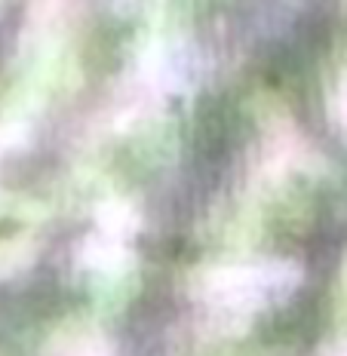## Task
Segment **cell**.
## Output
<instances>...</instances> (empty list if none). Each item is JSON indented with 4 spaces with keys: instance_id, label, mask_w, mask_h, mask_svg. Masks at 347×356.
I'll use <instances>...</instances> for the list:
<instances>
[{
    "instance_id": "obj_1",
    "label": "cell",
    "mask_w": 347,
    "mask_h": 356,
    "mask_svg": "<svg viewBox=\"0 0 347 356\" xmlns=\"http://www.w3.org/2000/svg\"><path fill=\"white\" fill-rule=\"evenodd\" d=\"M129 252H127V240H117L102 231H95L92 236H86L83 246H80V261L83 267H90L95 273H117L123 270Z\"/></svg>"
},
{
    "instance_id": "obj_2",
    "label": "cell",
    "mask_w": 347,
    "mask_h": 356,
    "mask_svg": "<svg viewBox=\"0 0 347 356\" xmlns=\"http://www.w3.org/2000/svg\"><path fill=\"white\" fill-rule=\"evenodd\" d=\"M95 225H99L95 231L117 236V240H127L138 227V212L132 209L129 203H123V200H105V203L95 209Z\"/></svg>"
}]
</instances>
